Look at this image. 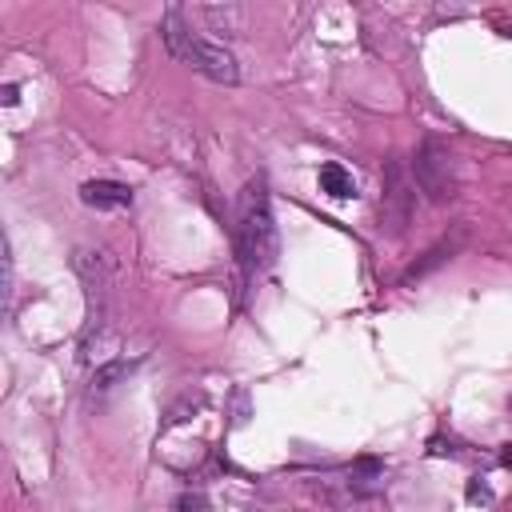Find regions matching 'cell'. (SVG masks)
Returning a JSON list of instances; mask_svg holds the SVG:
<instances>
[{"mask_svg": "<svg viewBox=\"0 0 512 512\" xmlns=\"http://www.w3.org/2000/svg\"><path fill=\"white\" fill-rule=\"evenodd\" d=\"M344 484L352 492V500H368V496H380L384 492V464L376 456H360L344 468Z\"/></svg>", "mask_w": 512, "mask_h": 512, "instance_id": "6", "label": "cell"}, {"mask_svg": "<svg viewBox=\"0 0 512 512\" xmlns=\"http://www.w3.org/2000/svg\"><path fill=\"white\" fill-rule=\"evenodd\" d=\"M500 464H504V468H512V444H504V448H500Z\"/></svg>", "mask_w": 512, "mask_h": 512, "instance_id": "14", "label": "cell"}, {"mask_svg": "<svg viewBox=\"0 0 512 512\" xmlns=\"http://www.w3.org/2000/svg\"><path fill=\"white\" fill-rule=\"evenodd\" d=\"M196 16L212 28V32H224V36H240L248 28V16L240 4H200Z\"/></svg>", "mask_w": 512, "mask_h": 512, "instance_id": "8", "label": "cell"}, {"mask_svg": "<svg viewBox=\"0 0 512 512\" xmlns=\"http://www.w3.org/2000/svg\"><path fill=\"white\" fill-rule=\"evenodd\" d=\"M128 372H132V360H104V364H96V372H92V396H108Z\"/></svg>", "mask_w": 512, "mask_h": 512, "instance_id": "10", "label": "cell"}, {"mask_svg": "<svg viewBox=\"0 0 512 512\" xmlns=\"http://www.w3.org/2000/svg\"><path fill=\"white\" fill-rule=\"evenodd\" d=\"M464 496H468V504H492V488H488L480 476H472V480H468Z\"/></svg>", "mask_w": 512, "mask_h": 512, "instance_id": "11", "label": "cell"}, {"mask_svg": "<svg viewBox=\"0 0 512 512\" xmlns=\"http://www.w3.org/2000/svg\"><path fill=\"white\" fill-rule=\"evenodd\" d=\"M508 404H512V400H508Z\"/></svg>", "mask_w": 512, "mask_h": 512, "instance_id": "15", "label": "cell"}, {"mask_svg": "<svg viewBox=\"0 0 512 512\" xmlns=\"http://www.w3.org/2000/svg\"><path fill=\"white\" fill-rule=\"evenodd\" d=\"M412 180L432 204H448L456 196V164L440 140H420L412 156Z\"/></svg>", "mask_w": 512, "mask_h": 512, "instance_id": "4", "label": "cell"}, {"mask_svg": "<svg viewBox=\"0 0 512 512\" xmlns=\"http://www.w3.org/2000/svg\"><path fill=\"white\" fill-rule=\"evenodd\" d=\"M236 256L244 264V272H268L280 256V232H276V220H272V204H268V192H264V180H248L244 192H240V204H236Z\"/></svg>", "mask_w": 512, "mask_h": 512, "instance_id": "1", "label": "cell"}, {"mask_svg": "<svg viewBox=\"0 0 512 512\" xmlns=\"http://www.w3.org/2000/svg\"><path fill=\"white\" fill-rule=\"evenodd\" d=\"M176 512H208L204 492H184V496L176 500Z\"/></svg>", "mask_w": 512, "mask_h": 512, "instance_id": "12", "label": "cell"}, {"mask_svg": "<svg viewBox=\"0 0 512 512\" xmlns=\"http://www.w3.org/2000/svg\"><path fill=\"white\" fill-rule=\"evenodd\" d=\"M412 208H416V180H408L400 160H388L384 164V196H380V232L404 236Z\"/></svg>", "mask_w": 512, "mask_h": 512, "instance_id": "5", "label": "cell"}, {"mask_svg": "<svg viewBox=\"0 0 512 512\" xmlns=\"http://www.w3.org/2000/svg\"><path fill=\"white\" fill-rule=\"evenodd\" d=\"M160 36H164L168 52H172L180 64H188L196 76H204V80H212V84H236V80H240L236 56H232L224 44H216V40L192 32L184 8H168V12H164Z\"/></svg>", "mask_w": 512, "mask_h": 512, "instance_id": "2", "label": "cell"}, {"mask_svg": "<svg viewBox=\"0 0 512 512\" xmlns=\"http://www.w3.org/2000/svg\"><path fill=\"white\" fill-rule=\"evenodd\" d=\"M76 272L84 280V292H88V324H84V344H100V332H104V308H108V292H112V280H116V260L108 256V248H76Z\"/></svg>", "mask_w": 512, "mask_h": 512, "instance_id": "3", "label": "cell"}, {"mask_svg": "<svg viewBox=\"0 0 512 512\" xmlns=\"http://www.w3.org/2000/svg\"><path fill=\"white\" fill-rule=\"evenodd\" d=\"M320 188H324L332 200H352V196H356V180H352V172H348L344 164H336V160L320 164Z\"/></svg>", "mask_w": 512, "mask_h": 512, "instance_id": "9", "label": "cell"}, {"mask_svg": "<svg viewBox=\"0 0 512 512\" xmlns=\"http://www.w3.org/2000/svg\"><path fill=\"white\" fill-rule=\"evenodd\" d=\"M80 200L96 212H116V208H128L132 204V188L120 184V180H84L80 184Z\"/></svg>", "mask_w": 512, "mask_h": 512, "instance_id": "7", "label": "cell"}, {"mask_svg": "<svg viewBox=\"0 0 512 512\" xmlns=\"http://www.w3.org/2000/svg\"><path fill=\"white\" fill-rule=\"evenodd\" d=\"M16 100H20V88H16V84H4V88H0V104H4V108H12Z\"/></svg>", "mask_w": 512, "mask_h": 512, "instance_id": "13", "label": "cell"}]
</instances>
